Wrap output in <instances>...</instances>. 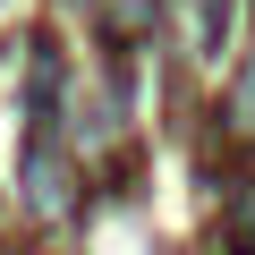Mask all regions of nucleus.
<instances>
[{"label": "nucleus", "instance_id": "f257e3e1", "mask_svg": "<svg viewBox=\"0 0 255 255\" xmlns=\"http://www.w3.org/2000/svg\"><path fill=\"white\" fill-rule=\"evenodd\" d=\"M238 128L255 136V60H247V77H238Z\"/></svg>", "mask_w": 255, "mask_h": 255}]
</instances>
